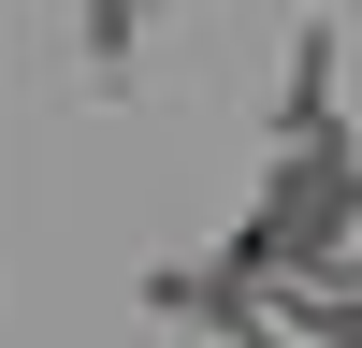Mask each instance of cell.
<instances>
[{
	"label": "cell",
	"mask_w": 362,
	"mask_h": 348,
	"mask_svg": "<svg viewBox=\"0 0 362 348\" xmlns=\"http://www.w3.org/2000/svg\"><path fill=\"white\" fill-rule=\"evenodd\" d=\"M232 276H319V261H362V160H348V131H319V145H290L276 160V189L247 203V232H232Z\"/></svg>",
	"instance_id": "6da1fadb"
},
{
	"label": "cell",
	"mask_w": 362,
	"mask_h": 348,
	"mask_svg": "<svg viewBox=\"0 0 362 348\" xmlns=\"http://www.w3.org/2000/svg\"><path fill=\"white\" fill-rule=\"evenodd\" d=\"M334 58H348V44H334V15H305V29H290V116H276L290 145H319V131H348V116H334Z\"/></svg>",
	"instance_id": "7a4b0ae2"
},
{
	"label": "cell",
	"mask_w": 362,
	"mask_h": 348,
	"mask_svg": "<svg viewBox=\"0 0 362 348\" xmlns=\"http://www.w3.org/2000/svg\"><path fill=\"white\" fill-rule=\"evenodd\" d=\"M145 305H160V319H203V334H232V319H247V276H232V261H160V276H145Z\"/></svg>",
	"instance_id": "3957f363"
},
{
	"label": "cell",
	"mask_w": 362,
	"mask_h": 348,
	"mask_svg": "<svg viewBox=\"0 0 362 348\" xmlns=\"http://www.w3.org/2000/svg\"><path fill=\"white\" fill-rule=\"evenodd\" d=\"M131 29H145V0H87V58H102V73L131 58Z\"/></svg>",
	"instance_id": "277c9868"
}]
</instances>
